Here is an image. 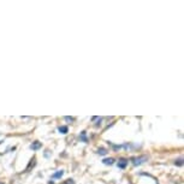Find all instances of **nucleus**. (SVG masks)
<instances>
[{"label":"nucleus","instance_id":"obj_1","mask_svg":"<svg viewBox=\"0 0 184 184\" xmlns=\"http://www.w3.org/2000/svg\"><path fill=\"white\" fill-rule=\"evenodd\" d=\"M147 159H148V158H147L146 155H143V157H138V158H132V164H134L135 166H137V165L143 164Z\"/></svg>","mask_w":184,"mask_h":184},{"label":"nucleus","instance_id":"obj_2","mask_svg":"<svg viewBox=\"0 0 184 184\" xmlns=\"http://www.w3.org/2000/svg\"><path fill=\"white\" fill-rule=\"evenodd\" d=\"M30 148L33 149V151H37V149H40L41 148V142H33L31 144H30Z\"/></svg>","mask_w":184,"mask_h":184},{"label":"nucleus","instance_id":"obj_3","mask_svg":"<svg viewBox=\"0 0 184 184\" xmlns=\"http://www.w3.org/2000/svg\"><path fill=\"white\" fill-rule=\"evenodd\" d=\"M126 165H128V160L126 159H120L119 163H118V167L119 169H125Z\"/></svg>","mask_w":184,"mask_h":184},{"label":"nucleus","instance_id":"obj_4","mask_svg":"<svg viewBox=\"0 0 184 184\" xmlns=\"http://www.w3.org/2000/svg\"><path fill=\"white\" fill-rule=\"evenodd\" d=\"M105 165H112L113 163H114V159L113 158H109V159H103V161H102Z\"/></svg>","mask_w":184,"mask_h":184},{"label":"nucleus","instance_id":"obj_5","mask_svg":"<svg viewBox=\"0 0 184 184\" xmlns=\"http://www.w3.org/2000/svg\"><path fill=\"white\" fill-rule=\"evenodd\" d=\"M63 175H64V171H58V172H56V173L52 176V178H54V179H56V178H60Z\"/></svg>","mask_w":184,"mask_h":184},{"label":"nucleus","instance_id":"obj_6","mask_svg":"<svg viewBox=\"0 0 184 184\" xmlns=\"http://www.w3.org/2000/svg\"><path fill=\"white\" fill-rule=\"evenodd\" d=\"M58 130H59L62 134H68V131H69L68 126H59V128H58Z\"/></svg>","mask_w":184,"mask_h":184},{"label":"nucleus","instance_id":"obj_7","mask_svg":"<svg viewBox=\"0 0 184 184\" xmlns=\"http://www.w3.org/2000/svg\"><path fill=\"white\" fill-rule=\"evenodd\" d=\"M97 154H100V155H106V154H107V149H105V148H99V149H97Z\"/></svg>","mask_w":184,"mask_h":184},{"label":"nucleus","instance_id":"obj_8","mask_svg":"<svg viewBox=\"0 0 184 184\" xmlns=\"http://www.w3.org/2000/svg\"><path fill=\"white\" fill-rule=\"evenodd\" d=\"M35 160H36V159H35V158H34V159H33V160H31V163H30V164H29V166H28V167H27V171H30V169H31V167H34V166H35Z\"/></svg>","mask_w":184,"mask_h":184},{"label":"nucleus","instance_id":"obj_9","mask_svg":"<svg viewBox=\"0 0 184 184\" xmlns=\"http://www.w3.org/2000/svg\"><path fill=\"white\" fill-rule=\"evenodd\" d=\"M176 165L182 166V165H183V159H178V160H176Z\"/></svg>","mask_w":184,"mask_h":184},{"label":"nucleus","instance_id":"obj_10","mask_svg":"<svg viewBox=\"0 0 184 184\" xmlns=\"http://www.w3.org/2000/svg\"><path fill=\"white\" fill-rule=\"evenodd\" d=\"M64 184H75V182H74L72 179H68V181H65V183Z\"/></svg>","mask_w":184,"mask_h":184},{"label":"nucleus","instance_id":"obj_11","mask_svg":"<svg viewBox=\"0 0 184 184\" xmlns=\"http://www.w3.org/2000/svg\"><path fill=\"white\" fill-rule=\"evenodd\" d=\"M82 140H83L84 142H87V138H86V132H84V131L82 132Z\"/></svg>","mask_w":184,"mask_h":184},{"label":"nucleus","instance_id":"obj_12","mask_svg":"<svg viewBox=\"0 0 184 184\" xmlns=\"http://www.w3.org/2000/svg\"><path fill=\"white\" fill-rule=\"evenodd\" d=\"M65 119L69 120V122H74V118L72 117H65Z\"/></svg>","mask_w":184,"mask_h":184},{"label":"nucleus","instance_id":"obj_13","mask_svg":"<svg viewBox=\"0 0 184 184\" xmlns=\"http://www.w3.org/2000/svg\"><path fill=\"white\" fill-rule=\"evenodd\" d=\"M0 184H4V183H0Z\"/></svg>","mask_w":184,"mask_h":184}]
</instances>
